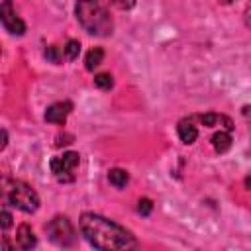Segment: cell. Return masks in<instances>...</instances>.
Here are the masks:
<instances>
[{"label": "cell", "mask_w": 251, "mask_h": 251, "mask_svg": "<svg viewBox=\"0 0 251 251\" xmlns=\"http://www.w3.org/2000/svg\"><path fill=\"white\" fill-rule=\"evenodd\" d=\"M212 145L216 149V153H226L231 147V135L229 131H218L212 135Z\"/></svg>", "instance_id": "obj_11"}, {"label": "cell", "mask_w": 251, "mask_h": 251, "mask_svg": "<svg viewBox=\"0 0 251 251\" xmlns=\"http://www.w3.org/2000/svg\"><path fill=\"white\" fill-rule=\"evenodd\" d=\"M75 14H76L78 24L90 35L106 37L114 29V22H112L108 10L98 0H76Z\"/></svg>", "instance_id": "obj_2"}, {"label": "cell", "mask_w": 251, "mask_h": 251, "mask_svg": "<svg viewBox=\"0 0 251 251\" xmlns=\"http://www.w3.org/2000/svg\"><path fill=\"white\" fill-rule=\"evenodd\" d=\"M108 180H110L112 186L124 188V186L127 184V180H129V175H127L124 169H112V171L108 173Z\"/></svg>", "instance_id": "obj_13"}, {"label": "cell", "mask_w": 251, "mask_h": 251, "mask_svg": "<svg viewBox=\"0 0 251 251\" xmlns=\"http://www.w3.org/2000/svg\"><path fill=\"white\" fill-rule=\"evenodd\" d=\"M4 198L10 206H14L25 214H33L39 208L37 192L22 180H6L4 182Z\"/></svg>", "instance_id": "obj_3"}, {"label": "cell", "mask_w": 251, "mask_h": 251, "mask_svg": "<svg viewBox=\"0 0 251 251\" xmlns=\"http://www.w3.org/2000/svg\"><path fill=\"white\" fill-rule=\"evenodd\" d=\"M102 59H104V49H102V47H94V49H90V51L86 53L84 67H86L88 71H94V69L102 63Z\"/></svg>", "instance_id": "obj_12"}, {"label": "cell", "mask_w": 251, "mask_h": 251, "mask_svg": "<svg viewBox=\"0 0 251 251\" xmlns=\"http://www.w3.org/2000/svg\"><path fill=\"white\" fill-rule=\"evenodd\" d=\"M200 122L208 127H216V126H222L226 131H231L233 129V124L227 116H222V114H202L200 116Z\"/></svg>", "instance_id": "obj_10"}, {"label": "cell", "mask_w": 251, "mask_h": 251, "mask_svg": "<svg viewBox=\"0 0 251 251\" xmlns=\"http://www.w3.org/2000/svg\"><path fill=\"white\" fill-rule=\"evenodd\" d=\"M94 84H96L98 88H102V90H110L112 84H114L112 75H110V73H98V75L94 76Z\"/></svg>", "instance_id": "obj_15"}, {"label": "cell", "mask_w": 251, "mask_h": 251, "mask_svg": "<svg viewBox=\"0 0 251 251\" xmlns=\"http://www.w3.org/2000/svg\"><path fill=\"white\" fill-rule=\"evenodd\" d=\"M10 226H12V216H10L8 210H2V229L6 231Z\"/></svg>", "instance_id": "obj_19"}, {"label": "cell", "mask_w": 251, "mask_h": 251, "mask_svg": "<svg viewBox=\"0 0 251 251\" xmlns=\"http://www.w3.org/2000/svg\"><path fill=\"white\" fill-rule=\"evenodd\" d=\"M45 231L49 235V239L59 245V247H71L75 241H76V235H75V227L71 224L69 218L65 216H55L47 226H45Z\"/></svg>", "instance_id": "obj_4"}, {"label": "cell", "mask_w": 251, "mask_h": 251, "mask_svg": "<svg viewBox=\"0 0 251 251\" xmlns=\"http://www.w3.org/2000/svg\"><path fill=\"white\" fill-rule=\"evenodd\" d=\"M45 57H47L51 63H59V61H61V53H59V47H55V45H49V47L45 49Z\"/></svg>", "instance_id": "obj_17"}, {"label": "cell", "mask_w": 251, "mask_h": 251, "mask_svg": "<svg viewBox=\"0 0 251 251\" xmlns=\"http://www.w3.org/2000/svg\"><path fill=\"white\" fill-rule=\"evenodd\" d=\"M63 53H65V57H67L69 61H75V59L78 57V53H80V43H78L76 39H69L67 45L63 47Z\"/></svg>", "instance_id": "obj_14"}, {"label": "cell", "mask_w": 251, "mask_h": 251, "mask_svg": "<svg viewBox=\"0 0 251 251\" xmlns=\"http://www.w3.org/2000/svg\"><path fill=\"white\" fill-rule=\"evenodd\" d=\"M71 110H73V104L71 102H55V104H51L45 110V120L49 124L63 126L67 122V116L71 114Z\"/></svg>", "instance_id": "obj_7"}, {"label": "cell", "mask_w": 251, "mask_h": 251, "mask_svg": "<svg viewBox=\"0 0 251 251\" xmlns=\"http://www.w3.org/2000/svg\"><path fill=\"white\" fill-rule=\"evenodd\" d=\"M78 163H80V155L75 151H67L51 159V173L59 182H73L75 169L78 167Z\"/></svg>", "instance_id": "obj_5"}, {"label": "cell", "mask_w": 251, "mask_h": 251, "mask_svg": "<svg viewBox=\"0 0 251 251\" xmlns=\"http://www.w3.org/2000/svg\"><path fill=\"white\" fill-rule=\"evenodd\" d=\"M176 133H178L180 141L186 143V145L194 143L196 137H198V129H196V126L192 124V120H180L178 126H176Z\"/></svg>", "instance_id": "obj_9"}, {"label": "cell", "mask_w": 251, "mask_h": 251, "mask_svg": "<svg viewBox=\"0 0 251 251\" xmlns=\"http://www.w3.org/2000/svg\"><path fill=\"white\" fill-rule=\"evenodd\" d=\"M106 2H110L118 10H131L135 6V0H106Z\"/></svg>", "instance_id": "obj_18"}, {"label": "cell", "mask_w": 251, "mask_h": 251, "mask_svg": "<svg viewBox=\"0 0 251 251\" xmlns=\"http://www.w3.org/2000/svg\"><path fill=\"white\" fill-rule=\"evenodd\" d=\"M243 182H245V188L251 192V171H249V175L245 176V180H243Z\"/></svg>", "instance_id": "obj_21"}, {"label": "cell", "mask_w": 251, "mask_h": 251, "mask_svg": "<svg viewBox=\"0 0 251 251\" xmlns=\"http://www.w3.org/2000/svg\"><path fill=\"white\" fill-rule=\"evenodd\" d=\"M16 243L20 249H31L37 245V239H35V233L31 231V227L27 224H22L16 231Z\"/></svg>", "instance_id": "obj_8"}, {"label": "cell", "mask_w": 251, "mask_h": 251, "mask_svg": "<svg viewBox=\"0 0 251 251\" xmlns=\"http://www.w3.org/2000/svg\"><path fill=\"white\" fill-rule=\"evenodd\" d=\"M0 20H2V25L6 27V31H10L12 35H24L25 33V24L18 18L14 6L10 0H4L2 6H0Z\"/></svg>", "instance_id": "obj_6"}, {"label": "cell", "mask_w": 251, "mask_h": 251, "mask_svg": "<svg viewBox=\"0 0 251 251\" xmlns=\"http://www.w3.org/2000/svg\"><path fill=\"white\" fill-rule=\"evenodd\" d=\"M245 25L251 29V2H249L247 8H245Z\"/></svg>", "instance_id": "obj_20"}, {"label": "cell", "mask_w": 251, "mask_h": 251, "mask_svg": "<svg viewBox=\"0 0 251 251\" xmlns=\"http://www.w3.org/2000/svg\"><path fill=\"white\" fill-rule=\"evenodd\" d=\"M218 2H222V4H231V2H235V0H218Z\"/></svg>", "instance_id": "obj_22"}, {"label": "cell", "mask_w": 251, "mask_h": 251, "mask_svg": "<svg viewBox=\"0 0 251 251\" xmlns=\"http://www.w3.org/2000/svg\"><path fill=\"white\" fill-rule=\"evenodd\" d=\"M151 210H153V202H151L149 198H141V200L137 202V212H139L141 216H149Z\"/></svg>", "instance_id": "obj_16"}, {"label": "cell", "mask_w": 251, "mask_h": 251, "mask_svg": "<svg viewBox=\"0 0 251 251\" xmlns=\"http://www.w3.org/2000/svg\"><path fill=\"white\" fill-rule=\"evenodd\" d=\"M78 226H80L84 239L96 249L116 251V249H135L137 247V239L131 235V231H127L120 224H116L100 214L84 212L78 220Z\"/></svg>", "instance_id": "obj_1"}]
</instances>
